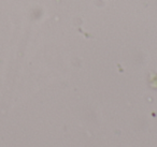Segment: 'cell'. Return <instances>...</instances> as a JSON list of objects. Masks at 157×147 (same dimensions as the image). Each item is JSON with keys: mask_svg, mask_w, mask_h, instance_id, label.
<instances>
[]
</instances>
